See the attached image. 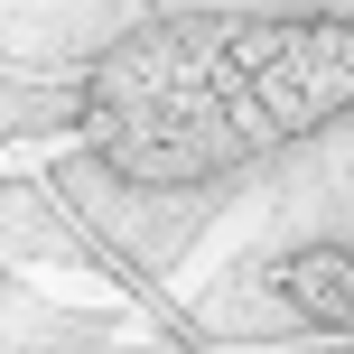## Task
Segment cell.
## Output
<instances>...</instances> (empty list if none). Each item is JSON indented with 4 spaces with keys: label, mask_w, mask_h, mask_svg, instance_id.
I'll return each mask as SVG.
<instances>
[{
    "label": "cell",
    "mask_w": 354,
    "mask_h": 354,
    "mask_svg": "<svg viewBox=\"0 0 354 354\" xmlns=\"http://www.w3.org/2000/svg\"><path fill=\"white\" fill-rule=\"evenodd\" d=\"M354 112V19L187 10L84 75V140L122 187H205Z\"/></svg>",
    "instance_id": "obj_1"
},
{
    "label": "cell",
    "mask_w": 354,
    "mask_h": 354,
    "mask_svg": "<svg viewBox=\"0 0 354 354\" xmlns=\"http://www.w3.org/2000/svg\"><path fill=\"white\" fill-rule=\"evenodd\" d=\"M270 289H280L299 317H317V326H336V336H354V252H345V243L289 252V261L270 270Z\"/></svg>",
    "instance_id": "obj_2"
}]
</instances>
